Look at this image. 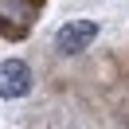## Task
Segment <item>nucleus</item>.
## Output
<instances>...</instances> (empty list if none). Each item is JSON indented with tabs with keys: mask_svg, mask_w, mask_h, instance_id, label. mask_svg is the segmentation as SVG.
I'll return each instance as SVG.
<instances>
[{
	"mask_svg": "<svg viewBox=\"0 0 129 129\" xmlns=\"http://www.w3.org/2000/svg\"><path fill=\"white\" fill-rule=\"evenodd\" d=\"M98 39V20H67L55 31V51L59 55H82Z\"/></svg>",
	"mask_w": 129,
	"mask_h": 129,
	"instance_id": "f257e3e1",
	"label": "nucleus"
},
{
	"mask_svg": "<svg viewBox=\"0 0 129 129\" xmlns=\"http://www.w3.org/2000/svg\"><path fill=\"white\" fill-rule=\"evenodd\" d=\"M31 67L24 59H4L0 63V98L4 102H16V98H27L31 94Z\"/></svg>",
	"mask_w": 129,
	"mask_h": 129,
	"instance_id": "f03ea898",
	"label": "nucleus"
},
{
	"mask_svg": "<svg viewBox=\"0 0 129 129\" xmlns=\"http://www.w3.org/2000/svg\"><path fill=\"white\" fill-rule=\"evenodd\" d=\"M31 16H35L31 0H0V27H8L12 35H24Z\"/></svg>",
	"mask_w": 129,
	"mask_h": 129,
	"instance_id": "7ed1b4c3",
	"label": "nucleus"
}]
</instances>
